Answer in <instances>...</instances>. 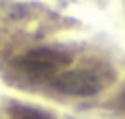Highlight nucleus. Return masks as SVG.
Segmentation results:
<instances>
[{"label": "nucleus", "mask_w": 125, "mask_h": 119, "mask_svg": "<svg viewBox=\"0 0 125 119\" xmlns=\"http://www.w3.org/2000/svg\"><path fill=\"white\" fill-rule=\"evenodd\" d=\"M17 65L23 71H29V73L50 75L54 71L71 65V54L62 52V50H54V48H36V50L25 52L17 61Z\"/></svg>", "instance_id": "obj_1"}, {"label": "nucleus", "mask_w": 125, "mask_h": 119, "mask_svg": "<svg viewBox=\"0 0 125 119\" xmlns=\"http://www.w3.org/2000/svg\"><path fill=\"white\" fill-rule=\"evenodd\" d=\"M54 88L71 96H94L102 90L100 82L92 71L85 69H73V71H62L58 77H54Z\"/></svg>", "instance_id": "obj_2"}, {"label": "nucleus", "mask_w": 125, "mask_h": 119, "mask_svg": "<svg viewBox=\"0 0 125 119\" xmlns=\"http://www.w3.org/2000/svg\"><path fill=\"white\" fill-rule=\"evenodd\" d=\"M21 119H44V117H40V115H33V113H27V115H23Z\"/></svg>", "instance_id": "obj_3"}]
</instances>
